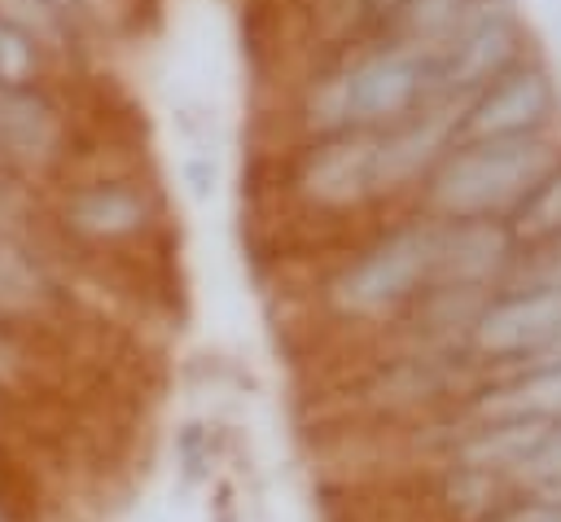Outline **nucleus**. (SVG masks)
<instances>
[{
    "label": "nucleus",
    "mask_w": 561,
    "mask_h": 522,
    "mask_svg": "<svg viewBox=\"0 0 561 522\" xmlns=\"http://www.w3.org/2000/svg\"><path fill=\"white\" fill-rule=\"evenodd\" d=\"M75 311L66 263L35 237L31 219L0 232V320L26 342L48 338Z\"/></svg>",
    "instance_id": "9"
},
{
    "label": "nucleus",
    "mask_w": 561,
    "mask_h": 522,
    "mask_svg": "<svg viewBox=\"0 0 561 522\" xmlns=\"http://www.w3.org/2000/svg\"><path fill=\"white\" fill-rule=\"evenodd\" d=\"M31 211H35V193H31L26 184H18V180L0 167V224H4V228H18V224L31 219Z\"/></svg>",
    "instance_id": "19"
},
{
    "label": "nucleus",
    "mask_w": 561,
    "mask_h": 522,
    "mask_svg": "<svg viewBox=\"0 0 561 522\" xmlns=\"http://www.w3.org/2000/svg\"><path fill=\"white\" fill-rule=\"evenodd\" d=\"M469 4L473 0H403L399 18L390 26V39H403L421 53H434L456 31V22L465 18Z\"/></svg>",
    "instance_id": "13"
},
{
    "label": "nucleus",
    "mask_w": 561,
    "mask_h": 522,
    "mask_svg": "<svg viewBox=\"0 0 561 522\" xmlns=\"http://www.w3.org/2000/svg\"><path fill=\"white\" fill-rule=\"evenodd\" d=\"M48 79H66V66L35 44L31 35H22L18 26L0 22V88H22V83H48Z\"/></svg>",
    "instance_id": "15"
},
{
    "label": "nucleus",
    "mask_w": 561,
    "mask_h": 522,
    "mask_svg": "<svg viewBox=\"0 0 561 522\" xmlns=\"http://www.w3.org/2000/svg\"><path fill=\"white\" fill-rule=\"evenodd\" d=\"M35 219L48 246L75 250L79 259H127L171 232L162 184L131 162H75L35 193Z\"/></svg>",
    "instance_id": "2"
},
{
    "label": "nucleus",
    "mask_w": 561,
    "mask_h": 522,
    "mask_svg": "<svg viewBox=\"0 0 561 522\" xmlns=\"http://www.w3.org/2000/svg\"><path fill=\"white\" fill-rule=\"evenodd\" d=\"M438 219L421 211H399L377 219L329 272L316 281V303L324 325L359 338H381L434 281Z\"/></svg>",
    "instance_id": "3"
},
{
    "label": "nucleus",
    "mask_w": 561,
    "mask_h": 522,
    "mask_svg": "<svg viewBox=\"0 0 561 522\" xmlns=\"http://www.w3.org/2000/svg\"><path fill=\"white\" fill-rule=\"evenodd\" d=\"M561 158V132L513 140H456L408 211L430 219H508Z\"/></svg>",
    "instance_id": "4"
},
{
    "label": "nucleus",
    "mask_w": 561,
    "mask_h": 522,
    "mask_svg": "<svg viewBox=\"0 0 561 522\" xmlns=\"http://www.w3.org/2000/svg\"><path fill=\"white\" fill-rule=\"evenodd\" d=\"M557 333H561V290L504 285L482 307V316H478L465 351H469V360L491 382V377H504V373L526 368L539 351L552 347Z\"/></svg>",
    "instance_id": "10"
},
{
    "label": "nucleus",
    "mask_w": 561,
    "mask_h": 522,
    "mask_svg": "<svg viewBox=\"0 0 561 522\" xmlns=\"http://www.w3.org/2000/svg\"><path fill=\"white\" fill-rule=\"evenodd\" d=\"M535 48L543 44L517 0H473L465 18L456 22V31L430 53L434 92L438 101L465 105L469 97H478L491 79L513 70Z\"/></svg>",
    "instance_id": "7"
},
{
    "label": "nucleus",
    "mask_w": 561,
    "mask_h": 522,
    "mask_svg": "<svg viewBox=\"0 0 561 522\" xmlns=\"http://www.w3.org/2000/svg\"><path fill=\"white\" fill-rule=\"evenodd\" d=\"M508 228H513L517 246H539V241L561 237V158L543 171V180L508 215Z\"/></svg>",
    "instance_id": "14"
},
{
    "label": "nucleus",
    "mask_w": 561,
    "mask_h": 522,
    "mask_svg": "<svg viewBox=\"0 0 561 522\" xmlns=\"http://www.w3.org/2000/svg\"><path fill=\"white\" fill-rule=\"evenodd\" d=\"M456 127H460V105L430 101L416 114L373 132V140H377V189H381L386 215H399V211L412 206L425 175L456 145Z\"/></svg>",
    "instance_id": "11"
},
{
    "label": "nucleus",
    "mask_w": 561,
    "mask_h": 522,
    "mask_svg": "<svg viewBox=\"0 0 561 522\" xmlns=\"http://www.w3.org/2000/svg\"><path fill=\"white\" fill-rule=\"evenodd\" d=\"M0 522H39L22 500H13L9 491H0Z\"/></svg>",
    "instance_id": "21"
},
{
    "label": "nucleus",
    "mask_w": 561,
    "mask_h": 522,
    "mask_svg": "<svg viewBox=\"0 0 561 522\" xmlns=\"http://www.w3.org/2000/svg\"><path fill=\"white\" fill-rule=\"evenodd\" d=\"M399 4H403V0H329L333 35H337L333 48L390 35V26H394V18H399Z\"/></svg>",
    "instance_id": "16"
},
{
    "label": "nucleus",
    "mask_w": 561,
    "mask_h": 522,
    "mask_svg": "<svg viewBox=\"0 0 561 522\" xmlns=\"http://www.w3.org/2000/svg\"><path fill=\"white\" fill-rule=\"evenodd\" d=\"M430 101H438L430 53L381 35V39L329 48V57L307 79H298L289 127L294 140H316L337 132H381Z\"/></svg>",
    "instance_id": "1"
},
{
    "label": "nucleus",
    "mask_w": 561,
    "mask_h": 522,
    "mask_svg": "<svg viewBox=\"0 0 561 522\" xmlns=\"http://www.w3.org/2000/svg\"><path fill=\"white\" fill-rule=\"evenodd\" d=\"M548 132H561V79L552 57L535 48L460 105L456 140H513Z\"/></svg>",
    "instance_id": "8"
},
{
    "label": "nucleus",
    "mask_w": 561,
    "mask_h": 522,
    "mask_svg": "<svg viewBox=\"0 0 561 522\" xmlns=\"http://www.w3.org/2000/svg\"><path fill=\"white\" fill-rule=\"evenodd\" d=\"M543 483H561V421H552V425L543 430V439L535 443V452H530L526 465L517 469V491L543 487Z\"/></svg>",
    "instance_id": "18"
},
{
    "label": "nucleus",
    "mask_w": 561,
    "mask_h": 522,
    "mask_svg": "<svg viewBox=\"0 0 561 522\" xmlns=\"http://www.w3.org/2000/svg\"><path fill=\"white\" fill-rule=\"evenodd\" d=\"M517 237L508 219H438V259L430 285L504 290L517 268Z\"/></svg>",
    "instance_id": "12"
},
{
    "label": "nucleus",
    "mask_w": 561,
    "mask_h": 522,
    "mask_svg": "<svg viewBox=\"0 0 561 522\" xmlns=\"http://www.w3.org/2000/svg\"><path fill=\"white\" fill-rule=\"evenodd\" d=\"M508 285H522V290H561V237L539 241V246H522Z\"/></svg>",
    "instance_id": "17"
},
{
    "label": "nucleus",
    "mask_w": 561,
    "mask_h": 522,
    "mask_svg": "<svg viewBox=\"0 0 561 522\" xmlns=\"http://www.w3.org/2000/svg\"><path fill=\"white\" fill-rule=\"evenodd\" d=\"M285 202L316 224H346L381 215L377 189V140L373 132H337L294 140L280 167Z\"/></svg>",
    "instance_id": "5"
},
{
    "label": "nucleus",
    "mask_w": 561,
    "mask_h": 522,
    "mask_svg": "<svg viewBox=\"0 0 561 522\" xmlns=\"http://www.w3.org/2000/svg\"><path fill=\"white\" fill-rule=\"evenodd\" d=\"M79 158V118L61 79L0 88V167L18 184L39 193Z\"/></svg>",
    "instance_id": "6"
},
{
    "label": "nucleus",
    "mask_w": 561,
    "mask_h": 522,
    "mask_svg": "<svg viewBox=\"0 0 561 522\" xmlns=\"http://www.w3.org/2000/svg\"><path fill=\"white\" fill-rule=\"evenodd\" d=\"M79 9H83V18L96 26V35H110V31L127 18L131 0H79Z\"/></svg>",
    "instance_id": "20"
}]
</instances>
